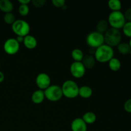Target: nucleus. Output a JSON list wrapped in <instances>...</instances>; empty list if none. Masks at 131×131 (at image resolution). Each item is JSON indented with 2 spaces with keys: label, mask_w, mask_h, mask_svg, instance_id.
I'll use <instances>...</instances> for the list:
<instances>
[{
  "label": "nucleus",
  "mask_w": 131,
  "mask_h": 131,
  "mask_svg": "<svg viewBox=\"0 0 131 131\" xmlns=\"http://www.w3.org/2000/svg\"><path fill=\"white\" fill-rule=\"evenodd\" d=\"M114 51L113 47L103 44L96 49L94 57L96 61L101 63H107L113 58Z\"/></svg>",
  "instance_id": "f257e3e1"
},
{
  "label": "nucleus",
  "mask_w": 131,
  "mask_h": 131,
  "mask_svg": "<svg viewBox=\"0 0 131 131\" xmlns=\"http://www.w3.org/2000/svg\"><path fill=\"white\" fill-rule=\"evenodd\" d=\"M104 42L106 44L111 47H117L122 41V33L119 29L115 28H109L104 35Z\"/></svg>",
  "instance_id": "f03ea898"
},
{
  "label": "nucleus",
  "mask_w": 131,
  "mask_h": 131,
  "mask_svg": "<svg viewBox=\"0 0 131 131\" xmlns=\"http://www.w3.org/2000/svg\"><path fill=\"white\" fill-rule=\"evenodd\" d=\"M63 95L68 99H75L79 95V89L78 84L74 81L67 80L61 86Z\"/></svg>",
  "instance_id": "7ed1b4c3"
},
{
  "label": "nucleus",
  "mask_w": 131,
  "mask_h": 131,
  "mask_svg": "<svg viewBox=\"0 0 131 131\" xmlns=\"http://www.w3.org/2000/svg\"><path fill=\"white\" fill-rule=\"evenodd\" d=\"M107 21L111 28L119 30L122 29L126 23L124 14L120 11L111 12L108 16Z\"/></svg>",
  "instance_id": "20e7f679"
},
{
  "label": "nucleus",
  "mask_w": 131,
  "mask_h": 131,
  "mask_svg": "<svg viewBox=\"0 0 131 131\" xmlns=\"http://www.w3.org/2000/svg\"><path fill=\"white\" fill-rule=\"evenodd\" d=\"M13 32L17 36L26 37L28 35L30 31V26L24 20H16L12 25Z\"/></svg>",
  "instance_id": "39448f33"
},
{
  "label": "nucleus",
  "mask_w": 131,
  "mask_h": 131,
  "mask_svg": "<svg viewBox=\"0 0 131 131\" xmlns=\"http://www.w3.org/2000/svg\"><path fill=\"white\" fill-rule=\"evenodd\" d=\"M45 98L51 102H56L62 98L63 93L61 86L58 85H51L45 90Z\"/></svg>",
  "instance_id": "423d86ee"
},
{
  "label": "nucleus",
  "mask_w": 131,
  "mask_h": 131,
  "mask_svg": "<svg viewBox=\"0 0 131 131\" xmlns=\"http://www.w3.org/2000/svg\"><path fill=\"white\" fill-rule=\"evenodd\" d=\"M86 42L90 48L97 49L104 44V35L97 31L92 32L87 35Z\"/></svg>",
  "instance_id": "0eeeda50"
},
{
  "label": "nucleus",
  "mask_w": 131,
  "mask_h": 131,
  "mask_svg": "<svg viewBox=\"0 0 131 131\" xmlns=\"http://www.w3.org/2000/svg\"><path fill=\"white\" fill-rule=\"evenodd\" d=\"M5 52L9 55H14L17 53L20 49V43L15 38H10L6 40L3 45Z\"/></svg>",
  "instance_id": "6e6552de"
},
{
  "label": "nucleus",
  "mask_w": 131,
  "mask_h": 131,
  "mask_svg": "<svg viewBox=\"0 0 131 131\" xmlns=\"http://www.w3.org/2000/svg\"><path fill=\"white\" fill-rule=\"evenodd\" d=\"M70 70L72 75L76 79L83 78L86 72V69L83 63L78 61H74L71 64Z\"/></svg>",
  "instance_id": "1a4fd4ad"
},
{
  "label": "nucleus",
  "mask_w": 131,
  "mask_h": 131,
  "mask_svg": "<svg viewBox=\"0 0 131 131\" xmlns=\"http://www.w3.org/2000/svg\"><path fill=\"white\" fill-rule=\"evenodd\" d=\"M36 84L39 90H45L51 86V78L48 74L46 73H40L37 76L35 79Z\"/></svg>",
  "instance_id": "9d476101"
},
{
  "label": "nucleus",
  "mask_w": 131,
  "mask_h": 131,
  "mask_svg": "<svg viewBox=\"0 0 131 131\" xmlns=\"http://www.w3.org/2000/svg\"><path fill=\"white\" fill-rule=\"evenodd\" d=\"M70 127L72 131H87V124L81 118L74 119L72 122Z\"/></svg>",
  "instance_id": "9b49d317"
},
{
  "label": "nucleus",
  "mask_w": 131,
  "mask_h": 131,
  "mask_svg": "<svg viewBox=\"0 0 131 131\" xmlns=\"http://www.w3.org/2000/svg\"><path fill=\"white\" fill-rule=\"evenodd\" d=\"M81 63L84 65L86 69H92L95 65L96 60L94 56L88 54L84 55V57L82 60Z\"/></svg>",
  "instance_id": "f8f14e48"
},
{
  "label": "nucleus",
  "mask_w": 131,
  "mask_h": 131,
  "mask_svg": "<svg viewBox=\"0 0 131 131\" xmlns=\"http://www.w3.org/2000/svg\"><path fill=\"white\" fill-rule=\"evenodd\" d=\"M45 99V94L43 90H37L35 91L31 95V101L35 104H40Z\"/></svg>",
  "instance_id": "ddd939ff"
},
{
  "label": "nucleus",
  "mask_w": 131,
  "mask_h": 131,
  "mask_svg": "<svg viewBox=\"0 0 131 131\" xmlns=\"http://www.w3.org/2000/svg\"><path fill=\"white\" fill-rule=\"evenodd\" d=\"M24 46L28 49H33L37 46V40L33 36L28 35L24 38L23 41Z\"/></svg>",
  "instance_id": "4468645a"
},
{
  "label": "nucleus",
  "mask_w": 131,
  "mask_h": 131,
  "mask_svg": "<svg viewBox=\"0 0 131 131\" xmlns=\"http://www.w3.org/2000/svg\"><path fill=\"white\" fill-rule=\"evenodd\" d=\"M109 24L108 21L105 19H101L99 20L98 23H97L96 25V31L98 33H101L102 35H104L106 32L109 29Z\"/></svg>",
  "instance_id": "2eb2a0df"
},
{
  "label": "nucleus",
  "mask_w": 131,
  "mask_h": 131,
  "mask_svg": "<svg viewBox=\"0 0 131 131\" xmlns=\"http://www.w3.org/2000/svg\"><path fill=\"white\" fill-rule=\"evenodd\" d=\"M14 9L13 3L9 0H0V10L3 12L10 13Z\"/></svg>",
  "instance_id": "dca6fc26"
},
{
  "label": "nucleus",
  "mask_w": 131,
  "mask_h": 131,
  "mask_svg": "<svg viewBox=\"0 0 131 131\" xmlns=\"http://www.w3.org/2000/svg\"><path fill=\"white\" fill-rule=\"evenodd\" d=\"M93 94V90L88 86H83L79 89V95L83 99H89Z\"/></svg>",
  "instance_id": "f3484780"
},
{
  "label": "nucleus",
  "mask_w": 131,
  "mask_h": 131,
  "mask_svg": "<svg viewBox=\"0 0 131 131\" xmlns=\"http://www.w3.org/2000/svg\"><path fill=\"white\" fill-rule=\"evenodd\" d=\"M83 120V121L88 125V124H93L97 120V116L95 114L91 111L85 113L83 115V117L81 118Z\"/></svg>",
  "instance_id": "a211bd4d"
},
{
  "label": "nucleus",
  "mask_w": 131,
  "mask_h": 131,
  "mask_svg": "<svg viewBox=\"0 0 131 131\" xmlns=\"http://www.w3.org/2000/svg\"><path fill=\"white\" fill-rule=\"evenodd\" d=\"M108 65L110 70H111L112 71L114 72H116L118 71L120 69V68H121L122 67V63L121 61H120V60L113 57L108 62Z\"/></svg>",
  "instance_id": "6ab92c4d"
},
{
  "label": "nucleus",
  "mask_w": 131,
  "mask_h": 131,
  "mask_svg": "<svg viewBox=\"0 0 131 131\" xmlns=\"http://www.w3.org/2000/svg\"><path fill=\"white\" fill-rule=\"evenodd\" d=\"M117 49L118 52L124 55L129 54L131 50L129 43H127V42H121L117 46Z\"/></svg>",
  "instance_id": "aec40b11"
},
{
  "label": "nucleus",
  "mask_w": 131,
  "mask_h": 131,
  "mask_svg": "<svg viewBox=\"0 0 131 131\" xmlns=\"http://www.w3.org/2000/svg\"><path fill=\"white\" fill-rule=\"evenodd\" d=\"M107 5L112 12L120 11L122 8V3L119 0H110Z\"/></svg>",
  "instance_id": "412c9836"
},
{
  "label": "nucleus",
  "mask_w": 131,
  "mask_h": 131,
  "mask_svg": "<svg viewBox=\"0 0 131 131\" xmlns=\"http://www.w3.org/2000/svg\"><path fill=\"white\" fill-rule=\"evenodd\" d=\"M72 58L75 61L78 62H81L83 57H84V54L83 51L79 49H74L71 53Z\"/></svg>",
  "instance_id": "4be33fe9"
},
{
  "label": "nucleus",
  "mask_w": 131,
  "mask_h": 131,
  "mask_svg": "<svg viewBox=\"0 0 131 131\" xmlns=\"http://www.w3.org/2000/svg\"><path fill=\"white\" fill-rule=\"evenodd\" d=\"M3 19L5 23L8 24H11V25H12L14 22L16 20H15V15L12 12L5 14V15H4Z\"/></svg>",
  "instance_id": "5701e85b"
},
{
  "label": "nucleus",
  "mask_w": 131,
  "mask_h": 131,
  "mask_svg": "<svg viewBox=\"0 0 131 131\" xmlns=\"http://www.w3.org/2000/svg\"><path fill=\"white\" fill-rule=\"evenodd\" d=\"M124 34L127 37L131 38V22H126L122 28Z\"/></svg>",
  "instance_id": "b1692460"
},
{
  "label": "nucleus",
  "mask_w": 131,
  "mask_h": 131,
  "mask_svg": "<svg viewBox=\"0 0 131 131\" xmlns=\"http://www.w3.org/2000/svg\"><path fill=\"white\" fill-rule=\"evenodd\" d=\"M19 14L22 16H26L29 12V7L26 5H20L18 8Z\"/></svg>",
  "instance_id": "393cba45"
},
{
  "label": "nucleus",
  "mask_w": 131,
  "mask_h": 131,
  "mask_svg": "<svg viewBox=\"0 0 131 131\" xmlns=\"http://www.w3.org/2000/svg\"><path fill=\"white\" fill-rule=\"evenodd\" d=\"M33 6L36 8H41L46 4V0H33L31 1Z\"/></svg>",
  "instance_id": "a878e982"
},
{
  "label": "nucleus",
  "mask_w": 131,
  "mask_h": 131,
  "mask_svg": "<svg viewBox=\"0 0 131 131\" xmlns=\"http://www.w3.org/2000/svg\"><path fill=\"white\" fill-rule=\"evenodd\" d=\"M65 0H52V3L55 7L56 8H62L65 5Z\"/></svg>",
  "instance_id": "bb28decb"
},
{
  "label": "nucleus",
  "mask_w": 131,
  "mask_h": 131,
  "mask_svg": "<svg viewBox=\"0 0 131 131\" xmlns=\"http://www.w3.org/2000/svg\"><path fill=\"white\" fill-rule=\"evenodd\" d=\"M124 108L126 112L131 113V98L125 101L124 105Z\"/></svg>",
  "instance_id": "cd10ccee"
},
{
  "label": "nucleus",
  "mask_w": 131,
  "mask_h": 131,
  "mask_svg": "<svg viewBox=\"0 0 131 131\" xmlns=\"http://www.w3.org/2000/svg\"><path fill=\"white\" fill-rule=\"evenodd\" d=\"M124 15L126 22H131V8L127 9Z\"/></svg>",
  "instance_id": "c85d7f7f"
},
{
  "label": "nucleus",
  "mask_w": 131,
  "mask_h": 131,
  "mask_svg": "<svg viewBox=\"0 0 131 131\" xmlns=\"http://www.w3.org/2000/svg\"><path fill=\"white\" fill-rule=\"evenodd\" d=\"M18 2L20 5H28L31 2L30 0H18Z\"/></svg>",
  "instance_id": "c756f323"
},
{
  "label": "nucleus",
  "mask_w": 131,
  "mask_h": 131,
  "mask_svg": "<svg viewBox=\"0 0 131 131\" xmlns=\"http://www.w3.org/2000/svg\"><path fill=\"white\" fill-rule=\"evenodd\" d=\"M24 37H23L17 36V38H15V39H16L17 41V42H19V43H21V42H23V41H24Z\"/></svg>",
  "instance_id": "7c9ffc66"
},
{
  "label": "nucleus",
  "mask_w": 131,
  "mask_h": 131,
  "mask_svg": "<svg viewBox=\"0 0 131 131\" xmlns=\"http://www.w3.org/2000/svg\"><path fill=\"white\" fill-rule=\"evenodd\" d=\"M5 79V75L1 71H0V83H3Z\"/></svg>",
  "instance_id": "2f4dec72"
},
{
  "label": "nucleus",
  "mask_w": 131,
  "mask_h": 131,
  "mask_svg": "<svg viewBox=\"0 0 131 131\" xmlns=\"http://www.w3.org/2000/svg\"><path fill=\"white\" fill-rule=\"evenodd\" d=\"M129 46H130V49H131V38H130V41H129Z\"/></svg>",
  "instance_id": "473e14b6"
},
{
  "label": "nucleus",
  "mask_w": 131,
  "mask_h": 131,
  "mask_svg": "<svg viewBox=\"0 0 131 131\" xmlns=\"http://www.w3.org/2000/svg\"><path fill=\"white\" fill-rule=\"evenodd\" d=\"M129 54L131 55V50H130V53H129Z\"/></svg>",
  "instance_id": "72a5a7b5"
},
{
  "label": "nucleus",
  "mask_w": 131,
  "mask_h": 131,
  "mask_svg": "<svg viewBox=\"0 0 131 131\" xmlns=\"http://www.w3.org/2000/svg\"><path fill=\"white\" fill-rule=\"evenodd\" d=\"M0 66H1V64H0Z\"/></svg>",
  "instance_id": "f704fd0d"
}]
</instances>
